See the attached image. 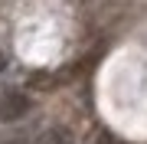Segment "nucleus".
<instances>
[{
    "mask_svg": "<svg viewBox=\"0 0 147 144\" xmlns=\"http://www.w3.org/2000/svg\"><path fill=\"white\" fill-rule=\"evenodd\" d=\"M36 144H72V138H69V131H59V128H53V131H46V134H42V138H39Z\"/></svg>",
    "mask_w": 147,
    "mask_h": 144,
    "instance_id": "1",
    "label": "nucleus"
}]
</instances>
